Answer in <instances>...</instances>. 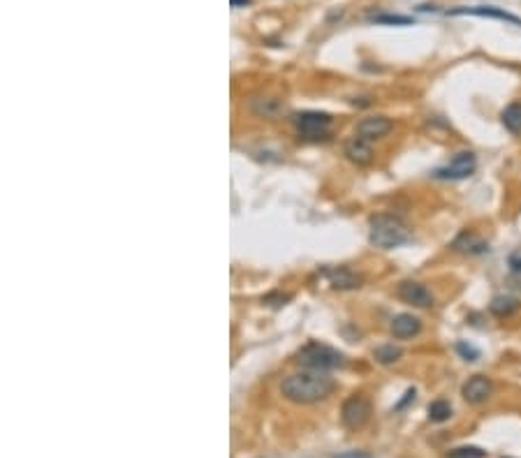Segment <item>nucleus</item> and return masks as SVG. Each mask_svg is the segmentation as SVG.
Wrapping results in <instances>:
<instances>
[{
    "label": "nucleus",
    "mask_w": 521,
    "mask_h": 458,
    "mask_svg": "<svg viewBox=\"0 0 521 458\" xmlns=\"http://www.w3.org/2000/svg\"><path fill=\"white\" fill-rule=\"evenodd\" d=\"M334 391V380L327 378L322 370H301L292 373L283 380L281 394L290 403L297 405H313L329 398Z\"/></svg>",
    "instance_id": "obj_1"
},
{
    "label": "nucleus",
    "mask_w": 521,
    "mask_h": 458,
    "mask_svg": "<svg viewBox=\"0 0 521 458\" xmlns=\"http://www.w3.org/2000/svg\"><path fill=\"white\" fill-rule=\"evenodd\" d=\"M368 239H371V243L375 248L392 250V248L408 243L410 229L401 218H397V215L380 213V215H375V218H371V224H368Z\"/></svg>",
    "instance_id": "obj_2"
},
{
    "label": "nucleus",
    "mask_w": 521,
    "mask_h": 458,
    "mask_svg": "<svg viewBox=\"0 0 521 458\" xmlns=\"http://www.w3.org/2000/svg\"><path fill=\"white\" fill-rule=\"evenodd\" d=\"M297 361L308 370H336L346 366V356H343L339 349H334L324 343H306L299 349Z\"/></svg>",
    "instance_id": "obj_3"
},
{
    "label": "nucleus",
    "mask_w": 521,
    "mask_h": 458,
    "mask_svg": "<svg viewBox=\"0 0 521 458\" xmlns=\"http://www.w3.org/2000/svg\"><path fill=\"white\" fill-rule=\"evenodd\" d=\"M475 169H477L475 155L466 151V153L455 155L445 167H438V169L433 171V176L440 181H464L468 176H473Z\"/></svg>",
    "instance_id": "obj_4"
},
{
    "label": "nucleus",
    "mask_w": 521,
    "mask_h": 458,
    "mask_svg": "<svg viewBox=\"0 0 521 458\" xmlns=\"http://www.w3.org/2000/svg\"><path fill=\"white\" fill-rule=\"evenodd\" d=\"M294 128L301 137L306 139H320L327 137V132L332 128V119L320 112H304L294 116Z\"/></svg>",
    "instance_id": "obj_5"
},
{
    "label": "nucleus",
    "mask_w": 521,
    "mask_h": 458,
    "mask_svg": "<svg viewBox=\"0 0 521 458\" xmlns=\"http://www.w3.org/2000/svg\"><path fill=\"white\" fill-rule=\"evenodd\" d=\"M341 419L352 430L364 428L368 419H371V403H368V398L359 396V394L350 396L341 407Z\"/></svg>",
    "instance_id": "obj_6"
},
{
    "label": "nucleus",
    "mask_w": 521,
    "mask_h": 458,
    "mask_svg": "<svg viewBox=\"0 0 521 458\" xmlns=\"http://www.w3.org/2000/svg\"><path fill=\"white\" fill-rule=\"evenodd\" d=\"M399 299L403 303H408L413 308H431L433 306V294L417 280H403L399 285Z\"/></svg>",
    "instance_id": "obj_7"
},
{
    "label": "nucleus",
    "mask_w": 521,
    "mask_h": 458,
    "mask_svg": "<svg viewBox=\"0 0 521 458\" xmlns=\"http://www.w3.org/2000/svg\"><path fill=\"white\" fill-rule=\"evenodd\" d=\"M392 121L387 116H366L357 123V137L366 139V141H375L387 137L392 132Z\"/></svg>",
    "instance_id": "obj_8"
},
{
    "label": "nucleus",
    "mask_w": 521,
    "mask_h": 458,
    "mask_svg": "<svg viewBox=\"0 0 521 458\" xmlns=\"http://www.w3.org/2000/svg\"><path fill=\"white\" fill-rule=\"evenodd\" d=\"M491 391H493V385L489 378H484V375H473V378H468L466 385L461 387V396H464V401L470 405H480L491 396Z\"/></svg>",
    "instance_id": "obj_9"
},
{
    "label": "nucleus",
    "mask_w": 521,
    "mask_h": 458,
    "mask_svg": "<svg viewBox=\"0 0 521 458\" xmlns=\"http://www.w3.org/2000/svg\"><path fill=\"white\" fill-rule=\"evenodd\" d=\"M450 14H470V16H482V19H498V21H510L515 26H521V19L515 14H510L500 7H486V5H477V7H457V10H450Z\"/></svg>",
    "instance_id": "obj_10"
},
{
    "label": "nucleus",
    "mask_w": 521,
    "mask_h": 458,
    "mask_svg": "<svg viewBox=\"0 0 521 458\" xmlns=\"http://www.w3.org/2000/svg\"><path fill=\"white\" fill-rule=\"evenodd\" d=\"M390 331H392V336L399 338V340L413 338V336H417L419 331H422V320L415 318V315H410V313H401V315H397V318L392 320Z\"/></svg>",
    "instance_id": "obj_11"
},
{
    "label": "nucleus",
    "mask_w": 521,
    "mask_h": 458,
    "mask_svg": "<svg viewBox=\"0 0 521 458\" xmlns=\"http://www.w3.org/2000/svg\"><path fill=\"white\" fill-rule=\"evenodd\" d=\"M452 248H455L457 253H464V255H482V253H486V250H489V243H486L482 236H477L475 231L466 229V231H461V234L455 239Z\"/></svg>",
    "instance_id": "obj_12"
},
{
    "label": "nucleus",
    "mask_w": 521,
    "mask_h": 458,
    "mask_svg": "<svg viewBox=\"0 0 521 458\" xmlns=\"http://www.w3.org/2000/svg\"><path fill=\"white\" fill-rule=\"evenodd\" d=\"M346 155H348V160L350 162H355V164H359V167H364V164H368L371 162V157H373V151H371V141H366V139H361V137H352L348 144H346Z\"/></svg>",
    "instance_id": "obj_13"
},
{
    "label": "nucleus",
    "mask_w": 521,
    "mask_h": 458,
    "mask_svg": "<svg viewBox=\"0 0 521 458\" xmlns=\"http://www.w3.org/2000/svg\"><path fill=\"white\" fill-rule=\"evenodd\" d=\"M327 278H329V285L334 289H357V287H361V282H364V278L357 276V273H352L350 269H343V266H339V269H329L327 271Z\"/></svg>",
    "instance_id": "obj_14"
},
{
    "label": "nucleus",
    "mask_w": 521,
    "mask_h": 458,
    "mask_svg": "<svg viewBox=\"0 0 521 458\" xmlns=\"http://www.w3.org/2000/svg\"><path fill=\"white\" fill-rule=\"evenodd\" d=\"M500 121L505 125V130L512 132V135L521 137V102H515L503 109L500 114Z\"/></svg>",
    "instance_id": "obj_15"
},
{
    "label": "nucleus",
    "mask_w": 521,
    "mask_h": 458,
    "mask_svg": "<svg viewBox=\"0 0 521 458\" xmlns=\"http://www.w3.org/2000/svg\"><path fill=\"white\" fill-rule=\"evenodd\" d=\"M489 311L496 318H510L512 313L519 311V301L515 296H493V301L489 303Z\"/></svg>",
    "instance_id": "obj_16"
},
{
    "label": "nucleus",
    "mask_w": 521,
    "mask_h": 458,
    "mask_svg": "<svg viewBox=\"0 0 521 458\" xmlns=\"http://www.w3.org/2000/svg\"><path fill=\"white\" fill-rule=\"evenodd\" d=\"M250 109L257 116H274L281 112V102L271 97H257V100H250Z\"/></svg>",
    "instance_id": "obj_17"
},
{
    "label": "nucleus",
    "mask_w": 521,
    "mask_h": 458,
    "mask_svg": "<svg viewBox=\"0 0 521 458\" xmlns=\"http://www.w3.org/2000/svg\"><path fill=\"white\" fill-rule=\"evenodd\" d=\"M375 361L382 363V366H390V363H397L401 356H403V349L397 347V345H382V347H375Z\"/></svg>",
    "instance_id": "obj_18"
},
{
    "label": "nucleus",
    "mask_w": 521,
    "mask_h": 458,
    "mask_svg": "<svg viewBox=\"0 0 521 458\" xmlns=\"http://www.w3.org/2000/svg\"><path fill=\"white\" fill-rule=\"evenodd\" d=\"M452 416V405L447 401H433L428 405V419L433 423H443Z\"/></svg>",
    "instance_id": "obj_19"
},
{
    "label": "nucleus",
    "mask_w": 521,
    "mask_h": 458,
    "mask_svg": "<svg viewBox=\"0 0 521 458\" xmlns=\"http://www.w3.org/2000/svg\"><path fill=\"white\" fill-rule=\"evenodd\" d=\"M447 458H486L482 447H457L447 454Z\"/></svg>",
    "instance_id": "obj_20"
},
{
    "label": "nucleus",
    "mask_w": 521,
    "mask_h": 458,
    "mask_svg": "<svg viewBox=\"0 0 521 458\" xmlns=\"http://www.w3.org/2000/svg\"><path fill=\"white\" fill-rule=\"evenodd\" d=\"M371 21L375 23H394V26H410L413 23V19L410 16H397V14H382V16H373Z\"/></svg>",
    "instance_id": "obj_21"
},
{
    "label": "nucleus",
    "mask_w": 521,
    "mask_h": 458,
    "mask_svg": "<svg viewBox=\"0 0 521 458\" xmlns=\"http://www.w3.org/2000/svg\"><path fill=\"white\" fill-rule=\"evenodd\" d=\"M457 349H459V354L464 356L466 361H475L477 356H480V352H477L475 347H470V345H466V343H459V345H457Z\"/></svg>",
    "instance_id": "obj_22"
},
{
    "label": "nucleus",
    "mask_w": 521,
    "mask_h": 458,
    "mask_svg": "<svg viewBox=\"0 0 521 458\" xmlns=\"http://www.w3.org/2000/svg\"><path fill=\"white\" fill-rule=\"evenodd\" d=\"M334 458H371L366 452H343V454H339V456H334Z\"/></svg>",
    "instance_id": "obj_23"
},
{
    "label": "nucleus",
    "mask_w": 521,
    "mask_h": 458,
    "mask_svg": "<svg viewBox=\"0 0 521 458\" xmlns=\"http://www.w3.org/2000/svg\"><path fill=\"white\" fill-rule=\"evenodd\" d=\"M510 269L515 273H521V257L519 255H512L510 257Z\"/></svg>",
    "instance_id": "obj_24"
},
{
    "label": "nucleus",
    "mask_w": 521,
    "mask_h": 458,
    "mask_svg": "<svg viewBox=\"0 0 521 458\" xmlns=\"http://www.w3.org/2000/svg\"><path fill=\"white\" fill-rule=\"evenodd\" d=\"M230 3H232V7H241V5L250 3V0H230Z\"/></svg>",
    "instance_id": "obj_25"
}]
</instances>
